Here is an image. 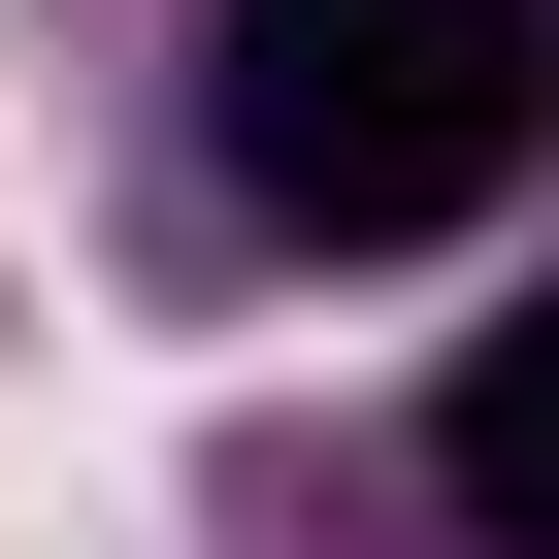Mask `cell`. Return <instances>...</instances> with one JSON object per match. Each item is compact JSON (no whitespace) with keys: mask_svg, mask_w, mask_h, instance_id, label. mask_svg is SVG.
<instances>
[{"mask_svg":"<svg viewBox=\"0 0 559 559\" xmlns=\"http://www.w3.org/2000/svg\"><path fill=\"white\" fill-rule=\"evenodd\" d=\"M559 132L526 0H230V198L263 230H461Z\"/></svg>","mask_w":559,"mask_h":559,"instance_id":"cell-1","label":"cell"},{"mask_svg":"<svg viewBox=\"0 0 559 559\" xmlns=\"http://www.w3.org/2000/svg\"><path fill=\"white\" fill-rule=\"evenodd\" d=\"M461 526H526V559H559V297L461 362Z\"/></svg>","mask_w":559,"mask_h":559,"instance_id":"cell-2","label":"cell"}]
</instances>
